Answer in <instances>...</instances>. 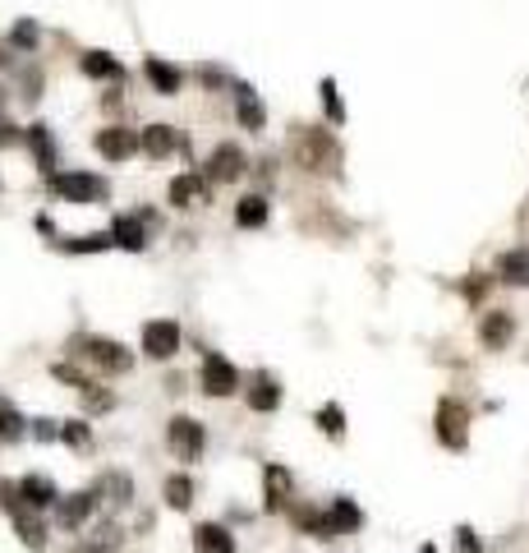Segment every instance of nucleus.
<instances>
[{"instance_id": "f257e3e1", "label": "nucleus", "mask_w": 529, "mask_h": 553, "mask_svg": "<svg viewBox=\"0 0 529 553\" xmlns=\"http://www.w3.org/2000/svg\"><path fill=\"white\" fill-rule=\"evenodd\" d=\"M51 194H60L65 204H102L106 180L88 176V171H65V176H51Z\"/></svg>"}, {"instance_id": "f03ea898", "label": "nucleus", "mask_w": 529, "mask_h": 553, "mask_svg": "<svg viewBox=\"0 0 529 553\" xmlns=\"http://www.w3.org/2000/svg\"><path fill=\"white\" fill-rule=\"evenodd\" d=\"M78 355L93 360L97 369H106V374H130L134 369V355L120 341H111V337H84V341H78Z\"/></svg>"}, {"instance_id": "7ed1b4c3", "label": "nucleus", "mask_w": 529, "mask_h": 553, "mask_svg": "<svg viewBox=\"0 0 529 553\" xmlns=\"http://www.w3.org/2000/svg\"><path fill=\"white\" fill-rule=\"evenodd\" d=\"M437 439L452 448V452H461V448L470 443V411H465L456 397H446V402L437 406Z\"/></svg>"}, {"instance_id": "20e7f679", "label": "nucleus", "mask_w": 529, "mask_h": 553, "mask_svg": "<svg viewBox=\"0 0 529 553\" xmlns=\"http://www.w3.org/2000/svg\"><path fill=\"white\" fill-rule=\"evenodd\" d=\"M166 443L175 448L180 461H198L202 457V443H208V433H202V424L193 415H175L171 429H166Z\"/></svg>"}, {"instance_id": "39448f33", "label": "nucleus", "mask_w": 529, "mask_h": 553, "mask_svg": "<svg viewBox=\"0 0 529 553\" xmlns=\"http://www.w3.org/2000/svg\"><path fill=\"white\" fill-rule=\"evenodd\" d=\"M175 350H180V328L171 319L143 323V355H148V360H171Z\"/></svg>"}, {"instance_id": "423d86ee", "label": "nucleus", "mask_w": 529, "mask_h": 553, "mask_svg": "<svg viewBox=\"0 0 529 553\" xmlns=\"http://www.w3.org/2000/svg\"><path fill=\"white\" fill-rule=\"evenodd\" d=\"M235 387H239V369L226 355H208V360H202V392H208V397H230Z\"/></svg>"}, {"instance_id": "0eeeda50", "label": "nucleus", "mask_w": 529, "mask_h": 553, "mask_svg": "<svg viewBox=\"0 0 529 553\" xmlns=\"http://www.w3.org/2000/svg\"><path fill=\"white\" fill-rule=\"evenodd\" d=\"M239 171H244V152H239V143H221V148H212L208 167H202V176H208L212 185L239 180Z\"/></svg>"}, {"instance_id": "6e6552de", "label": "nucleus", "mask_w": 529, "mask_h": 553, "mask_svg": "<svg viewBox=\"0 0 529 553\" xmlns=\"http://www.w3.org/2000/svg\"><path fill=\"white\" fill-rule=\"evenodd\" d=\"M93 148L102 157H111V162H125L130 152H139V134L134 130H120V125H106V130L93 134Z\"/></svg>"}, {"instance_id": "1a4fd4ad", "label": "nucleus", "mask_w": 529, "mask_h": 553, "mask_svg": "<svg viewBox=\"0 0 529 553\" xmlns=\"http://www.w3.org/2000/svg\"><path fill=\"white\" fill-rule=\"evenodd\" d=\"M300 162H304L309 171H322V162H336V148H332V139L322 134V130L300 134Z\"/></svg>"}, {"instance_id": "9d476101", "label": "nucleus", "mask_w": 529, "mask_h": 553, "mask_svg": "<svg viewBox=\"0 0 529 553\" xmlns=\"http://www.w3.org/2000/svg\"><path fill=\"white\" fill-rule=\"evenodd\" d=\"M97 494H102V489L69 494V498L60 503V512H56V517H60V526H69V530H78V526H84V521L93 517V507H97Z\"/></svg>"}, {"instance_id": "9b49d317", "label": "nucleus", "mask_w": 529, "mask_h": 553, "mask_svg": "<svg viewBox=\"0 0 529 553\" xmlns=\"http://www.w3.org/2000/svg\"><path fill=\"white\" fill-rule=\"evenodd\" d=\"M193 548L198 553H235V535L217 521H198L193 526Z\"/></svg>"}, {"instance_id": "f8f14e48", "label": "nucleus", "mask_w": 529, "mask_h": 553, "mask_svg": "<svg viewBox=\"0 0 529 553\" xmlns=\"http://www.w3.org/2000/svg\"><path fill=\"white\" fill-rule=\"evenodd\" d=\"M479 337H483V346H488V350H502V346L516 337V319H511L507 309H493V313H488V319H483Z\"/></svg>"}, {"instance_id": "ddd939ff", "label": "nucleus", "mask_w": 529, "mask_h": 553, "mask_svg": "<svg viewBox=\"0 0 529 553\" xmlns=\"http://www.w3.org/2000/svg\"><path fill=\"white\" fill-rule=\"evenodd\" d=\"M276 406H281V387H276V378H272V374H254V378H249V411L272 415Z\"/></svg>"}, {"instance_id": "4468645a", "label": "nucleus", "mask_w": 529, "mask_h": 553, "mask_svg": "<svg viewBox=\"0 0 529 553\" xmlns=\"http://www.w3.org/2000/svg\"><path fill=\"white\" fill-rule=\"evenodd\" d=\"M143 74L152 78V88H157L161 97H175V93H180V69L166 65L161 56H148V60H143Z\"/></svg>"}, {"instance_id": "2eb2a0df", "label": "nucleus", "mask_w": 529, "mask_h": 553, "mask_svg": "<svg viewBox=\"0 0 529 553\" xmlns=\"http://www.w3.org/2000/svg\"><path fill=\"white\" fill-rule=\"evenodd\" d=\"M111 235H115V245L130 249V254H143L148 249V231H143L139 217H115L111 222Z\"/></svg>"}, {"instance_id": "dca6fc26", "label": "nucleus", "mask_w": 529, "mask_h": 553, "mask_svg": "<svg viewBox=\"0 0 529 553\" xmlns=\"http://www.w3.org/2000/svg\"><path fill=\"white\" fill-rule=\"evenodd\" d=\"M139 148H143L148 157H171V152L180 148V139H175L171 125H148V130H139Z\"/></svg>"}, {"instance_id": "f3484780", "label": "nucleus", "mask_w": 529, "mask_h": 553, "mask_svg": "<svg viewBox=\"0 0 529 553\" xmlns=\"http://www.w3.org/2000/svg\"><path fill=\"white\" fill-rule=\"evenodd\" d=\"M60 494H56V485L47 480V476H23L19 480V503L23 507H51Z\"/></svg>"}, {"instance_id": "a211bd4d", "label": "nucleus", "mask_w": 529, "mask_h": 553, "mask_svg": "<svg viewBox=\"0 0 529 553\" xmlns=\"http://www.w3.org/2000/svg\"><path fill=\"white\" fill-rule=\"evenodd\" d=\"M208 194V176H175L171 180V204L175 208H198Z\"/></svg>"}, {"instance_id": "6ab92c4d", "label": "nucleus", "mask_w": 529, "mask_h": 553, "mask_svg": "<svg viewBox=\"0 0 529 553\" xmlns=\"http://www.w3.org/2000/svg\"><path fill=\"white\" fill-rule=\"evenodd\" d=\"M498 276H502L507 286H529V249H511V254H502Z\"/></svg>"}, {"instance_id": "aec40b11", "label": "nucleus", "mask_w": 529, "mask_h": 553, "mask_svg": "<svg viewBox=\"0 0 529 553\" xmlns=\"http://www.w3.org/2000/svg\"><path fill=\"white\" fill-rule=\"evenodd\" d=\"M235 115H239V125H244V130H263V125H267V111H263V102H258V93H254V88H239Z\"/></svg>"}, {"instance_id": "412c9836", "label": "nucleus", "mask_w": 529, "mask_h": 553, "mask_svg": "<svg viewBox=\"0 0 529 553\" xmlns=\"http://www.w3.org/2000/svg\"><path fill=\"white\" fill-rule=\"evenodd\" d=\"M28 148H32V157H37V167H42V171L56 167V143H51L47 125H28Z\"/></svg>"}, {"instance_id": "4be33fe9", "label": "nucleus", "mask_w": 529, "mask_h": 553, "mask_svg": "<svg viewBox=\"0 0 529 553\" xmlns=\"http://www.w3.org/2000/svg\"><path fill=\"white\" fill-rule=\"evenodd\" d=\"M84 74L88 78H125V65L106 51H84Z\"/></svg>"}, {"instance_id": "5701e85b", "label": "nucleus", "mask_w": 529, "mask_h": 553, "mask_svg": "<svg viewBox=\"0 0 529 553\" xmlns=\"http://www.w3.org/2000/svg\"><path fill=\"white\" fill-rule=\"evenodd\" d=\"M291 498V476L281 466H267V512H281Z\"/></svg>"}, {"instance_id": "b1692460", "label": "nucleus", "mask_w": 529, "mask_h": 553, "mask_svg": "<svg viewBox=\"0 0 529 553\" xmlns=\"http://www.w3.org/2000/svg\"><path fill=\"white\" fill-rule=\"evenodd\" d=\"M332 526H336V535H350V530L363 526V512H359L350 498H336V503H332Z\"/></svg>"}, {"instance_id": "393cba45", "label": "nucleus", "mask_w": 529, "mask_h": 553, "mask_svg": "<svg viewBox=\"0 0 529 553\" xmlns=\"http://www.w3.org/2000/svg\"><path fill=\"white\" fill-rule=\"evenodd\" d=\"M161 494H166V507H175V512H189L193 507V480L189 476H171Z\"/></svg>"}, {"instance_id": "a878e982", "label": "nucleus", "mask_w": 529, "mask_h": 553, "mask_svg": "<svg viewBox=\"0 0 529 553\" xmlns=\"http://www.w3.org/2000/svg\"><path fill=\"white\" fill-rule=\"evenodd\" d=\"M23 433H28V420H23L5 397H0V439H5V443H19Z\"/></svg>"}, {"instance_id": "bb28decb", "label": "nucleus", "mask_w": 529, "mask_h": 553, "mask_svg": "<svg viewBox=\"0 0 529 553\" xmlns=\"http://www.w3.org/2000/svg\"><path fill=\"white\" fill-rule=\"evenodd\" d=\"M235 222H239V226H263V222H267V199H263V194L239 199V204H235Z\"/></svg>"}, {"instance_id": "cd10ccee", "label": "nucleus", "mask_w": 529, "mask_h": 553, "mask_svg": "<svg viewBox=\"0 0 529 553\" xmlns=\"http://www.w3.org/2000/svg\"><path fill=\"white\" fill-rule=\"evenodd\" d=\"M10 517H14V530H19V539H23L28 548H47V530H42V526H37V521L28 517V512H23V507H14V512H10Z\"/></svg>"}, {"instance_id": "c85d7f7f", "label": "nucleus", "mask_w": 529, "mask_h": 553, "mask_svg": "<svg viewBox=\"0 0 529 553\" xmlns=\"http://www.w3.org/2000/svg\"><path fill=\"white\" fill-rule=\"evenodd\" d=\"M111 245H115L111 231H93V235H78V240H65L69 254H106Z\"/></svg>"}, {"instance_id": "c756f323", "label": "nucleus", "mask_w": 529, "mask_h": 553, "mask_svg": "<svg viewBox=\"0 0 529 553\" xmlns=\"http://www.w3.org/2000/svg\"><path fill=\"white\" fill-rule=\"evenodd\" d=\"M318 429L327 433V439H341V433H345V411L341 406H322L318 411Z\"/></svg>"}, {"instance_id": "7c9ffc66", "label": "nucleus", "mask_w": 529, "mask_h": 553, "mask_svg": "<svg viewBox=\"0 0 529 553\" xmlns=\"http://www.w3.org/2000/svg\"><path fill=\"white\" fill-rule=\"evenodd\" d=\"M318 93H322V106H327V121H332V125H341V121H345V111H341V97H336V78H322V88H318Z\"/></svg>"}, {"instance_id": "2f4dec72", "label": "nucleus", "mask_w": 529, "mask_h": 553, "mask_svg": "<svg viewBox=\"0 0 529 553\" xmlns=\"http://www.w3.org/2000/svg\"><path fill=\"white\" fill-rule=\"evenodd\" d=\"M60 443H69V448H88V443H93V433H88V424L69 420V424H60Z\"/></svg>"}, {"instance_id": "473e14b6", "label": "nucleus", "mask_w": 529, "mask_h": 553, "mask_svg": "<svg viewBox=\"0 0 529 553\" xmlns=\"http://www.w3.org/2000/svg\"><path fill=\"white\" fill-rule=\"evenodd\" d=\"M10 37H14V47H37V23H28V19H23V23H14V32H10Z\"/></svg>"}, {"instance_id": "72a5a7b5", "label": "nucleus", "mask_w": 529, "mask_h": 553, "mask_svg": "<svg viewBox=\"0 0 529 553\" xmlns=\"http://www.w3.org/2000/svg\"><path fill=\"white\" fill-rule=\"evenodd\" d=\"M51 374H56L60 383H69V387H78V392H84V387H88V378H84V374H78V369H69V365H51Z\"/></svg>"}, {"instance_id": "f704fd0d", "label": "nucleus", "mask_w": 529, "mask_h": 553, "mask_svg": "<svg viewBox=\"0 0 529 553\" xmlns=\"http://www.w3.org/2000/svg\"><path fill=\"white\" fill-rule=\"evenodd\" d=\"M456 548H461V553H483V544L474 539V530H470V526H461V530H456Z\"/></svg>"}, {"instance_id": "c9c22d12", "label": "nucleus", "mask_w": 529, "mask_h": 553, "mask_svg": "<svg viewBox=\"0 0 529 553\" xmlns=\"http://www.w3.org/2000/svg\"><path fill=\"white\" fill-rule=\"evenodd\" d=\"M32 439H60L56 420H32Z\"/></svg>"}, {"instance_id": "e433bc0d", "label": "nucleus", "mask_w": 529, "mask_h": 553, "mask_svg": "<svg viewBox=\"0 0 529 553\" xmlns=\"http://www.w3.org/2000/svg\"><path fill=\"white\" fill-rule=\"evenodd\" d=\"M14 139H19V134H14V125H10V121H0V148H10Z\"/></svg>"}, {"instance_id": "4c0bfd02", "label": "nucleus", "mask_w": 529, "mask_h": 553, "mask_svg": "<svg viewBox=\"0 0 529 553\" xmlns=\"http://www.w3.org/2000/svg\"><path fill=\"white\" fill-rule=\"evenodd\" d=\"M0 65H5V51H0Z\"/></svg>"}]
</instances>
